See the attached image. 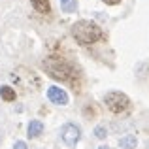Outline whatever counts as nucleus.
I'll return each instance as SVG.
<instances>
[{
    "label": "nucleus",
    "mask_w": 149,
    "mask_h": 149,
    "mask_svg": "<svg viewBox=\"0 0 149 149\" xmlns=\"http://www.w3.org/2000/svg\"><path fill=\"white\" fill-rule=\"evenodd\" d=\"M72 34L74 38H76L77 42H79L81 45H89V44H95V42L102 40V36H104V32H102V29L96 23L93 21H85V19H81V21L74 23L72 26Z\"/></svg>",
    "instance_id": "f257e3e1"
},
{
    "label": "nucleus",
    "mask_w": 149,
    "mask_h": 149,
    "mask_svg": "<svg viewBox=\"0 0 149 149\" xmlns=\"http://www.w3.org/2000/svg\"><path fill=\"white\" fill-rule=\"evenodd\" d=\"M42 66H44V70L49 74L51 77H55V79L74 81V77H76V70H74V66L70 64L68 61H64V58L49 57V58H45V61L42 62Z\"/></svg>",
    "instance_id": "f03ea898"
},
{
    "label": "nucleus",
    "mask_w": 149,
    "mask_h": 149,
    "mask_svg": "<svg viewBox=\"0 0 149 149\" xmlns=\"http://www.w3.org/2000/svg\"><path fill=\"white\" fill-rule=\"evenodd\" d=\"M104 104L108 106V109L113 111V113H125L128 108H130V100H128V96L123 95V93H119V91L108 93V95L104 96Z\"/></svg>",
    "instance_id": "7ed1b4c3"
},
{
    "label": "nucleus",
    "mask_w": 149,
    "mask_h": 149,
    "mask_svg": "<svg viewBox=\"0 0 149 149\" xmlns=\"http://www.w3.org/2000/svg\"><path fill=\"white\" fill-rule=\"evenodd\" d=\"M79 136H81L79 127H76V125H72V123H66L64 127H62V130H61V138L68 147L76 146V143L79 142Z\"/></svg>",
    "instance_id": "20e7f679"
},
{
    "label": "nucleus",
    "mask_w": 149,
    "mask_h": 149,
    "mask_svg": "<svg viewBox=\"0 0 149 149\" xmlns=\"http://www.w3.org/2000/svg\"><path fill=\"white\" fill-rule=\"evenodd\" d=\"M47 98L57 106H66L68 104V95H66V91L61 89V87H55V85L47 89Z\"/></svg>",
    "instance_id": "39448f33"
},
{
    "label": "nucleus",
    "mask_w": 149,
    "mask_h": 149,
    "mask_svg": "<svg viewBox=\"0 0 149 149\" xmlns=\"http://www.w3.org/2000/svg\"><path fill=\"white\" fill-rule=\"evenodd\" d=\"M119 146L123 147V149H136V146H138V140H136V136L127 134V136H123V138L119 140Z\"/></svg>",
    "instance_id": "423d86ee"
},
{
    "label": "nucleus",
    "mask_w": 149,
    "mask_h": 149,
    "mask_svg": "<svg viewBox=\"0 0 149 149\" xmlns=\"http://www.w3.org/2000/svg\"><path fill=\"white\" fill-rule=\"evenodd\" d=\"M42 132H44V123L42 121H30V125H29V136L30 138H36Z\"/></svg>",
    "instance_id": "0eeeda50"
},
{
    "label": "nucleus",
    "mask_w": 149,
    "mask_h": 149,
    "mask_svg": "<svg viewBox=\"0 0 149 149\" xmlns=\"http://www.w3.org/2000/svg\"><path fill=\"white\" fill-rule=\"evenodd\" d=\"M34 6V10L40 11V13H49L51 6H49V0H30Z\"/></svg>",
    "instance_id": "6e6552de"
},
{
    "label": "nucleus",
    "mask_w": 149,
    "mask_h": 149,
    "mask_svg": "<svg viewBox=\"0 0 149 149\" xmlns=\"http://www.w3.org/2000/svg\"><path fill=\"white\" fill-rule=\"evenodd\" d=\"M0 96H2V100H6V102H13L15 100V89L4 85V87H0Z\"/></svg>",
    "instance_id": "1a4fd4ad"
},
{
    "label": "nucleus",
    "mask_w": 149,
    "mask_h": 149,
    "mask_svg": "<svg viewBox=\"0 0 149 149\" xmlns=\"http://www.w3.org/2000/svg\"><path fill=\"white\" fill-rule=\"evenodd\" d=\"M61 10L64 13H74L77 10V2L76 0H61Z\"/></svg>",
    "instance_id": "9d476101"
},
{
    "label": "nucleus",
    "mask_w": 149,
    "mask_h": 149,
    "mask_svg": "<svg viewBox=\"0 0 149 149\" xmlns=\"http://www.w3.org/2000/svg\"><path fill=\"white\" fill-rule=\"evenodd\" d=\"M95 136H96L98 140H104L106 136H108V132H106L104 127H96V128H95Z\"/></svg>",
    "instance_id": "9b49d317"
},
{
    "label": "nucleus",
    "mask_w": 149,
    "mask_h": 149,
    "mask_svg": "<svg viewBox=\"0 0 149 149\" xmlns=\"http://www.w3.org/2000/svg\"><path fill=\"white\" fill-rule=\"evenodd\" d=\"M13 149H26V143H25V142H15Z\"/></svg>",
    "instance_id": "f8f14e48"
},
{
    "label": "nucleus",
    "mask_w": 149,
    "mask_h": 149,
    "mask_svg": "<svg viewBox=\"0 0 149 149\" xmlns=\"http://www.w3.org/2000/svg\"><path fill=\"white\" fill-rule=\"evenodd\" d=\"M104 2H106V4H111V6H115V4H119L121 0H104Z\"/></svg>",
    "instance_id": "ddd939ff"
},
{
    "label": "nucleus",
    "mask_w": 149,
    "mask_h": 149,
    "mask_svg": "<svg viewBox=\"0 0 149 149\" xmlns=\"http://www.w3.org/2000/svg\"><path fill=\"white\" fill-rule=\"evenodd\" d=\"M98 149H109V147H108V146H102V147H98Z\"/></svg>",
    "instance_id": "4468645a"
}]
</instances>
